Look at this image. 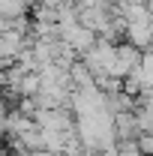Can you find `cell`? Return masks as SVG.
<instances>
[{
  "label": "cell",
  "mask_w": 153,
  "mask_h": 156,
  "mask_svg": "<svg viewBox=\"0 0 153 156\" xmlns=\"http://www.w3.org/2000/svg\"><path fill=\"white\" fill-rule=\"evenodd\" d=\"M60 39L66 42V45H72L78 54H84V51H90L96 45V30L93 27H87V24H81V21H75V24H69V27H60Z\"/></svg>",
  "instance_id": "6da1fadb"
},
{
  "label": "cell",
  "mask_w": 153,
  "mask_h": 156,
  "mask_svg": "<svg viewBox=\"0 0 153 156\" xmlns=\"http://www.w3.org/2000/svg\"><path fill=\"white\" fill-rule=\"evenodd\" d=\"M114 135L117 141H135L141 135V123H138V114L135 111H120L114 114Z\"/></svg>",
  "instance_id": "7a4b0ae2"
},
{
  "label": "cell",
  "mask_w": 153,
  "mask_h": 156,
  "mask_svg": "<svg viewBox=\"0 0 153 156\" xmlns=\"http://www.w3.org/2000/svg\"><path fill=\"white\" fill-rule=\"evenodd\" d=\"M126 42H132L135 48L147 51L153 45V30H150V21H138V24H129L126 30Z\"/></svg>",
  "instance_id": "3957f363"
},
{
  "label": "cell",
  "mask_w": 153,
  "mask_h": 156,
  "mask_svg": "<svg viewBox=\"0 0 153 156\" xmlns=\"http://www.w3.org/2000/svg\"><path fill=\"white\" fill-rule=\"evenodd\" d=\"M33 6V0H0V18H18L27 15Z\"/></svg>",
  "instance_id": "277c9868"
},
{
  "label": "cell",
  "mask_w": 153,
  "mask_h": 156,
  "mask_svg": "<svg viewBox=\"0 0 153 156\" xmlns=\"http://www.w3.org/2000/svg\"><path fill=\"white\" fill-rule=\"evenodd\" d=\"M42 93V78L39 72H27L21 78V87H18V96H39Z\"/></svg>",
  "instance_id": "5b68a950"
},
{
  "label": "cell",
  "mask_w": 153,
  "mask_h": 156,
  "mask_svg": "<svg viewBox=\"0 0 153 156\" xmlns=\"http://www.w3.org/2000/svg\"><path fill=\"white\" fill-rule=\"evenodd\" d=\"M138 147L144 156H153V132H141L138 135Z\"/></svg>",
  "instance_id": "8992f818"
},
{
  "label": "cell",
  "mask_w": 153,
  "mask_h": 156,
  "mask_svg": "<svg viewBox=\"0 0 153 156\" xmlns=\"http://www.w3.org/2000/svg\"><path fill=\"white\" fill-rule=\"evenodd\" d=\"M3 87H6V69H0V93H3Z\"/></svg>",
  "instance_id": "52a82bcc"
},
{
  "label": "cell",
  "mask_w": 153,
  "mask_h": 156,
  "mask_svg": "<svg viewBox=\"0 0 153 156\" xmlns=\"http://www.w3.org/2000/svg\"><path fill=\"white\" fill-rule=\"evenodd\" d=\"M129 3H150V0H129Z\"/></svg>",
  "instance_id": "ba28073f"
},
{
  "label": "cell",
  "mask_w": 153,
  "mask_h": 156,
  "mask_svg": "<svg viewBox=\"0 0 153 156\" xmlns=\"http://www.w3.org/2000/svg\"><path fill=\"white\" fill-rule=\"evenodd\" d=\"M150 51H153V45H150Z\"/></svg>",
  "instance_id": "9c48e42d"
}]
</instances>
